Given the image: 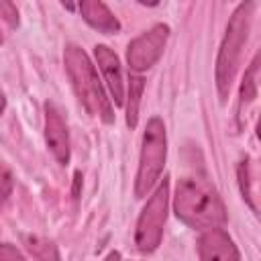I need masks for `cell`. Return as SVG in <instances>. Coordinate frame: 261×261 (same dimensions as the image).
Returning <instances> with one entry per match:
<instances>
[{
  "label": "cell",
  "instance_id": "obj_1",
  "mask_svg": "<svg viewBox=\"0 0 261 261\" xmlns=\"http://www.w3.org/2000/svg\"><path fill=\"white\" fill-rule=\"evenodd\" d=\"M173 210L177 218L194 230L222 228L226 222V208L218 192L212 184L196 175H186L177 181Z\"/></svg>",
  "mask_w": 261,
  "mask_h": 261
},
{
  "label": "cell",
  "instance_id": "obj_2",
  "mask_svg": "<svg viewBox=\"0 0 261 261\" xmlns=\"http://www.w3.org/2000/svg\"><path fill=\"white\" fill-rule=\"evenodd\" d=\"M63 63H65V71L69 75L71 88L77 100L82 102V106L88 110V114L98 116L104 124H112L114 122L112 102L108 100L104 86L98 77V71L90 61L88 53L82 47L69 43L63 51Z\"/></svg>",
  "mask_w": 261,
  "mask_h": 261
},
{
  "label": "cell",
  "instance_id": "obj_3",
  "mask_svg": "<svg viewBox=\"0 0 261 261\" xmlns=\"http://www.w3.org/2000/svg\"><path fill=\"white\" fill-rule=\"evenodd\" d=\"M253 10H255V2H241L232 12V16L226 24L224 39L220 43L214 77H216V90H218V96L222 102L228 98L230 86L234 82L239 63H241L243 47L249 39V31H251Z\"/></svg>",
  "mask_w": 261,
  "mask_h": 261
},
{
  "label": "cell",
  "instance_id": "obj_4",
  "mask_svg": "<svg viewBox=\"0 0 261 261\" xmlns=\"http://www.w3.org/2000/svg\"><path fill=\"white\" fill-rule=\"evenodd\" d=\"M167 159V135L165 124L159 116L149 118L145 133H143V145H141V157H139V169L135 177V196L145 198L151 188L161 177L163 165Z\"/></svg>",
  "mask_w": 261,
  "mask_h": 261
},
{
  "label": "cell",
  "instance_id": "obj_5",
  "mask_svg": "<svg viewBox=\"0 0 261 261\" xmlns=\"http://www.w3.org/2000/svg\"><path fill=\"white\" fill-rule=\"evenodd\" d=\"M167 206H169V179L163 177L147 204L143 206L137 228H135V245L141 253H153L163 237V226L167 220Z\"/></svg>",
  "mask_w": 261,
  "mask_h": 261
},
{
  "label": "cell",
  "instance_id": "obj_6",
  "mask_svg": "<svg viewBox=\"0 0 261 261\" xmlns=\"http://www.w3.org/2000/svg\"><path fill=\"white\" fill-rule=\"evenodd\" d=\"M167 39H169V27L167 24H155L149 31H145L143 35H139L137 39H133L128 43V49H126L128 69L135 73L151 69L159 61Z\"/></svg>",
  "mask_w": 261,
  "mask_h": 261
},
{
  "label": "cell",
  "instance_id": "obj_7",
  "mask_svg": "<svg viewBox=\"0 0 261 261\" xmlns=\"http://www.w3.org/2000/svg\"><path fill=\"white\" fill-rule=\"evenodd\" d=\"M45 143L57 163L67 165L71 157L69 145V128L63 118L61 108L55 102H45Z\"/></svg>",
  "mask_w": 261,
  "mask_h": 261
},
{
  "label": "cell",
  "instance_id": "obj_8",
  "mask_svg": "<svg viewBox=\"0 0 261 261\" xmlns=\"http://www.w3.org/2000/svg\"><path fill=\"white\" fill-rule=\"evenodd\" d=\"M200 261H241L239 249L224 228H210L198 239Z\"/></svg>",
  "mask_w": 261,
  "mask_h": 261
},
{
  "label": "cell",
  "instance_id": "obj_9",
  "mask_svg": "<svg viewBox=\"0 0 261 261\" xmlns=\"http://www.w3.org/2000/svg\"><path fill=\"white\" fill-rule=\"evenodd\" d=\"M94 57H96V63H98L102 75H104V82L110 90V96H112L114 104L122 106L124 104V80H122V69H120L118 55L106 45H96L94 47Z\"/></svg>",
  "mask_w": 261,
  "mask_h": 261
},
{
  "label": "cell",
  "instance_id": "obj_10",
  "mask_svg": "<svg viewBox=\"0 0 261 261\" xmlns=\"http://www.w3.org/2000/svg\"><path fill=\"white\" fill-rule=\"evenodd\" d=\"M80 14L82 18L96 31L104 33V35H116L120 31V22L118 18L110 12V8L100 2V0H84L80 2Z\"/></svg>",
  "mask_w": 261,
  "mask_h": 261
},
{
  "label": "cell",
  "instance_id": "obj_11",
  "mask_svg": "<svg viewBox=\"0 0 261 261\" xmlns=\"http://www.w3.org/2000/svg\"><path fill=\"white\" fill-rule=\"evenodd\" d=\"M257 71H259V55L253 57L251 65L247 67L243 82H241V92H239V116L247 104H251L257 98Z\"/></svg>",
  "mask_w": 261,
  "mask_h": 261
},
{
  "label": "cell",
  "instance_id": "obj_12",
  "mask_svg": "<svg viewBox=\"0 0 261 261\" xmlns=\"http://www.w3.org/2000/svg\"><path fill=\"white\" fill-rule=\"evenodd\" d=\"M22 241H24L27 251L37 261H59V251L53 241H49L45 237H37V234H27Z\"/></svg>",
  "mask_w": 261,
  "mask_h": 261
},
{
  "label": "cell",
  "instance_id": "obj_13",
  "mask_svg": "<svg viewBox=\"0 0 261 261\" xmlns=\"http://www.w3.org/2000/svg\"><path fill=\"white\" fill-rule=\"evenodd\" d=\"M143 88H145V80L141 75H130L128 77V102H126V124L130 128L137 126L139 120V104H141V96H143Z\"/></svg>",
  "mask_w": 261,
  "mask_h": 261
},
{
  "label": "cell",
  "instance_id": "obj_14",
  "mask_svg": "<svg viewBox=\"0 0 261 261\" xmlns=\"http://www.w3.org/2000/svg\"><path fill=\"white\" fill-rule=\"evenodd\" d=\"M237 177H239V188H241L243 200H245L253 210H257L255 196H253V190H251V161H249V157L241 159V163H239V167H237Z\"/></svg>",
  "mask_w": 261,
  "mask_h": 261
},
{
  "label": "cell",
  "instance_id": "obj_15",
  "mask_svg": "<svg viewBox=\"0 0 261 261\" xmlns=\"http://www.w3.org/2000/svg\"><path fill=\"white\" fill-rule=\"evenodd\" d=\"M12 186H14L12 173H10V169L0 161V204H4V202L8 200V196L12 194Z\"/></svg>",
  "mask_w": 261,
  "mask_h": 261
},
{
  "label": "cell",
  "instance_id": "obj_16",
  "mask_svg": "<svg viewBox=\"0 0 261 261\" xmlns=\"http://www.w3.org/2000/svg\"><path fill=\"white\" fill-rule=\"evenodd\" d=\"M0 16L8 22V27H12V29L18 27V8H16V4H12L8 0H0Z\"/></svg>",
  "mask_w": 261,
  "mask_h": 261
},
{
  "label": "cell",
  "instance_id": "obj_17",
  "mask_svg": "<svg viewBox=\"0 0 261 261\" xmlns=\"http://www.w3.org/2000/svg\"><path fill=\"white\" fill-rule=\"evenodd\" d=\"M0 261H24V257L12 243H2L0 245Z\"/></svg>",
  "mask_w": 261,
  "mask_h": 261
},
{
  "label": "cell",
  "instance_id": "obj_18",
  "mask_svg": "<svg viewBox=\"0 0 261 261\" xmlns=\"http://www.w3.org/2000/svg\"><path fill=\"white\" fill-rule=\"evenodd\" d=\"M102 261H120V253L118 251H110Z\"/></svg>",
  "mask_w": 261,
  "mask_h": 261
},
{
  "label": "cell",
  "instance_id": "obj_19",
  "mask_svg": "<svg viewBox=\"0 0 261 261\" xmlns=\"http://www.w3.org/2000/svg\"><path fill=\"white\" fill-rule=\"evenodd\" d=\"M4 108H6V98H4V94H2V90H0V114L4 112Z\"/></svg>",
  "mask_w": 261,
  "mask_h": 261
},
{
  "label": "cell",
  "instance_id": "obj_20",
  "mask_svg": "<svg viewBox=\"0 0 261 261\" xmlns=\"http://www.w3.org/2000/svg\"><path fill=\"white\" fill-rule=\"evenodd\" d=\"M2 41H4V39H2V35H0V45H2Z\"/></svg>",
  "mask_w": 261,
  "mask_h": 261
}]
</instances>
